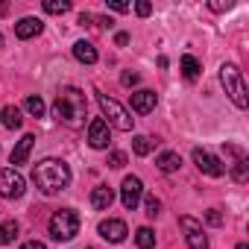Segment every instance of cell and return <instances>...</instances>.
Masks as SVG:
<instances>
[{"instance_id":"4fadbf2b","label":"cell","mask_w":249,"mask_h":249,"mask_svg":"<svg viewBox=\"0 0 249 249\" xmlns=\"http://www.w3.org/2000/svg\"><path fill=\"white\" fill-rule=\"evenodd\" d=\"M41 30H44V24L38 21V18H21L18 24H15V36L18 38H36V36H41Z\"/></svg>"},{"instance_id":"ac0fdd59","label":"cell","mask_w":249,"mask_h":249,"mask_svg":"<svg viewBox=\"0 0 249 249\" xmlns=\"http://www.w3.org/2000/svg\"><path fill=\"white\" fill-rule=\"evenodd\" d=\"M156 164H159L161 173H173V170L182 167V156H179V153H161V156L156 159Z\"/></svg>"},{"instance_id":"44dd1931","label":"cell","mask_w":249,"mask_h":249,"mask_svg":"<svg viewBox=\"0 0 249 249\" xmlns=\"http://www.w3.org/2000/svg\"><path fill=\"white\" fill-rule=\"evenodd\" d=\"M135 240H138L141 249H153V246H156V231H153L150 226H141V229L135 231Z\"/></svg>"},{"instance_id":"7c38bea8","label":"cell","mask_w":249,"mask_h":249,"mask_svg":"<svg viewBox=\"0 0 249 249\" xmlns=\"http://www.w3.org/2000/svg\"><path fill=\"white\" fill-rule=\"evenodd\" d=\"M156 103H159V97H156V91H150V88H141V91L132 94V108H135L138 114H150V111L156 108Z\"/></svg>"},{"instance_id":"9a60e30c","label":"cell","mask_w":249,"mask_h":249,"mask_svg":"<svg viewBox=\"0 0 249 249\" xmlns=\"http://www.w3.org/2000/svg\"><path fill=\"white\" fill-rule=\"evenodd\" d=\"M33 144H36V135H24L21 141H18V147L12 150V164L18 167V164H27V159H30V153H33Z\"/></svg>"},{"instance_id":"3957f363","label":"cell","mask_w":249,"mask_h":249,"mask_svg":"<svg viewBox=\"0 0 249 249\" xmlns=\"http://www.w3.org/2000/svg\"><path fill=\"white\" fill-rule=\"evenodd\" d=\"M220 82H223V88H226L229 100H231L237 108H246V106H249V97H246V82H243V76H240L237 65L226 62V65L220 68Z\"/></svg>"},{"instance_id":"52a82bcc","label":"cell","mask_w":249,"mask_h":249,"mask_svg":"<svg viewBox=\"0 0 249 249\" xmlns=\"http://www.w3.org/2000/svg\"><path fill=\"white\" fill-rule=\"evenodd\" d=\"M141 196H144V185H141L138 176H126V179H123V185H120V202H123V208L135 211L138 202H141Z\"/></svg>"},{"instance_id":"d6a6232c","label":"cell","mask_w":249,"mask_h":249,"mask_svg":"<svg viewBox=\"0 0 249 249\" xmlns=\"http://www.w3.org/2000/svg\"><path fill=\"white\" fill-rule=\"evenodd\" d=\"M211 9L214 12H226V9H231V3H211Z\"/></svg>"},{"instance_id":"7402d4cb","label":"cell","mask_w":249,"mask_h":249,"mask_svg":"<svg viewBox=\"0 0 249 249\" xmlns=\"http://www.w3.org/2000/svg\"><path fill=\"white\" fill-rule=\"evenodd\" d=\"M15 234H18V223H15V220H6V223H0V246L12 243V240H15Z\"/></svg>"},{"instance_id":"5bb4252c","label":"cell","mask_w":249,"mask_h":249,"mask_svg":"<svg viewBox=\"0 0 249 249\" xmlns=\"http://www.w3.org/2000/svg\"><path fill=\"white\" fill-rule=\"evenodd\" d=\"M111 202H114V191H111L108 185H97V188L91 191V205H94L97 211H108Z\"/></svg>"},{"instance_id":"e0dca14e","label":"cell","mask_w":249,"mask_h":249,"mask_svg":"<svg viewBox=\"0 0 249 249\" xmlns=\"http://www.w3.org/2000/svg\"><path fill=\"white\" fill-rule=\"evenodd\" d=\"M73 56L82 62V65H94L97 62V47L91 41H76L73 44Z\"/></svg>"},{"instance_id":"836d02e7","label":"cell","mask_w":249,"mask_h":249,"mask_svg":"<svg viewBox=\"0 0 249 249\" xmlns=\"http://www.w3.org/2000/svg\"><path fill=\"white\" fill-rule=\"evenodd\" d=\"M114 41H117V44L123 47V44H126V41H129V36H126V33H117V36H114Z\"/></svg>"},{"instance_id":"4dcf8cb0","label":"cell","mask_w":249,"mask_h":249,"mask_svg":"<svg viewBox=\"0 0 249 249\" xmlns=\"http://www.w3.org/2000/svg\"><path fill=\"white\" fill-rule=\"evenodd\" d=\"M108 9H114V12H129V3H120V0H108Z\"/></svg>"},{"instance_id":"7a4b0ae2","label":"cell","mask_w":249,"mask_h":249,"mask_svg":"<svg viewBox=\"0 0 249 249\" xmlns=\"http://www.w3.org/2000/svg\"><path fill=\"white\" fill-rule=\"evenodd\" d=\"M33 182H36L38 191L47 194V196H50V194H59V191H65V188L71 185V167H68L62 159H44V161L36 164Z\"/></svg>"},{"instance_id":"6da1fadb","label":"cell","mask_w":249,"mask_h":249,"mask_svg":"<svg viewBox=\"0 0 249 249\" xmlns=\"http://www.w3.org/2000/svg\"><path fill=\"white\" fill-rule=\"evenodd\" d=\"M85 114H88V100H85V94L79 88L68 85V88H62L56 94V100H53V117L59 123L76 129V126L85 123Z\"/></svg>"},{"instance_id":"603a6c76","label":"cell","mask_w":249,"mask_h":249,"mask_svg":"<svg viewBox=\"0 0 249 249\" xmlns=\"http://www.w3.org/2000/svg\"><path fill=\"white\" fill-rule=\"evenodd\" d=\"M182 73H185L188 82H194V79L199 76V62H196L194 56H182Z\"/></svg>"},{"instance_id":"484cf974","label":"cell","mask_w":249,"mask_h":249,"mask_svg":"<svg viewBox=\"0 0 249 249\" xmlns=\"http://www.w3.org/2000/svg\"><path fill=\"white\" fill-rule=\"evenodd\" d=\"M126 164V153H120V150H114V153H108V167H123Z\"/></svg>"},{"instance_id":"83f0119b","label":"cell","mask_w":249,"mask_h":249,"mask_svg":"<svg viewBox=\"0 0 249 249\" xmlns=\"http://www.w3.org/2000/svg\"><path fill=\"white\" fill-rule=\"evenodd\" d=\"M205 223H208V226H223V214H220L217 208H211V211L205 214Z\"/></svg>"},{"instance_id":"ffe728a7","label":"cell","mask_w":249,"mask_h":249,"mask_svg":"<svg viewBox=\"0 0 249 249\" xmlns=\"http://www.w3.org/2000/svg\"><path fill=\"white\" fill-rule=\"evenodd\" d=\"M153 147H156V141H153L150 135H135V138H132V150H135V156H150Z\"/></svg>"},{"instance_id":"9c48e42d","label":"cell","mask_w":249,"mask_h":249,"mask_svg":"<svg viewBox=\"0 0 249 249\" xmlns=\"http://www.w3.org/2000/svg\"><path fill=\"white\" fill-rule=\"evenodd\" d=\"M179 226L185 229V237H188V246H191V249H208V237H205V231H202V223H199V220H194V217L182 214V217H179Z\"/></svg>"},{"instance_id":"d590c367","label":"cell","mask_w":249,"mask_h":249,"mask_svg":"<svg viewBox=\"0 0 249 249\" xmlns=\"http://www.w3.org/2000/svg\"><path fill=\"white\" fill-rule=\"evenodd\" d=\"M237 249H249V246H246V243H237Z\"/></svg>"},{"instance_id":"2e32d148","label":"cell","mask_w":249,"mask_h":249,"mask_svg":"<svg viewBox=\"0 0 249 249\" xmlns=\"http://www.w3.org/2000/svg\"><path fill=\"white\" fill-rule=\"evenodd\" d=\"M0 123H3L6 129H21V123H24L21 108L18 106H3L0 108Z\"/></svg>"},{"instance_id":"5b68a950","label":"cell","mask_w":249,"mask_h":249,"mask_svg":"<svg viewBox=\"0 0 249 249\" xmlns=\"http://www.w3.org/2000/svg\"><path fill=\"white\" fill-rule=\"evenodd\" d=\"M79 234V214L71 208H62L50 217V237L53 240H73Z\"/></svg>"},{"instance_id":"277c9868","label":"cell","mask_w":249,"mask_h":249,"mask_svg":"<svg viewBox=\"0 0 249 249\" xmlns=\"http://www.w3.org/2000/svg\"><path fill=\"white\" fill-rule=\"evenodd\" d=\"M97 103H100L103 117H108V120H106L108 126H114V129H120V132H129V129H132L135 117H132L126 108H123L117 100H111V97H106V94H97Z\"/></svg>"},{"instance_id":"d4e9b609","label":"cell","mask_w":249,"mask_h":249,"mask_svg":"<svg viewBox=\"0 0 249 249\" xmlns=\"http://www.w3.org/2000/svg\"><path fill=\"white\" fill-rule=\"evenodd\" d=\"M68 9H71L68 0H44V12H50V15H65Z\"/></svg>"},{"instance_id":"f546056e","label":"cell","mask_w":249,"mask_h":249,"mask_svg":"<svg viewBox=\"0 0 249 249\" xmlns=\"http://www.w3.org/2000/svg\"><path fill=\"white\" fill-rule=\"evenodd\" d=\"M135 12H138V15H141V18H147V15H150V12H153V6H150V3H147V0H141V3H138V6H135Z\"/></svg>"},{"instance_id":"8fae6325","label":"cell","mask_w":249,"mask_h":249,"mask_svg":"<svg viewBox=\"0 0 249 249\" xmlns=\"http://www.w3.org/2000/svg\"><path fill=\"white\" fill-rule=\"evenodd\" d=\"M108 141H111V135H108V123H106L103 117H94V120L88 123V144H91L94 150H106Z\"/></svg>"},{"instance_id":"e575fe53","label":"cell","mask_w":249,"mask_h":249,"mask_svg":"<svg viewBox=\"0 0 249 249\" xmlns=\"http://www.w3.org/2000/svg\"><path fill=\"white\" fill-rule=\"evenodd\" d=\"M0 15H6V6H3V3H0Z\"/></svg>"},{"instance_id":"f1b7e54d","label":"cell","mask_w":249,"mask_h":249,"mask_svg":"<svg viewBox=\"0 0 249 249\" xmlns=\"http://www.w3.org/2000/svg\"><path fill=\"white\" fill-rule=\"evenodd\" d=\"M120 82L126 85V88H132V85H138V73H135V71H126V73L120 76Z\"/></svg>"},{"instance_id":"cb8c5ba5","label":"cell","mask_w":249,"mask_h":249,"mask_svg":"<svg viewBox=\"0 0 249 249\" xmlns=\"http://www.w3.org/2000/svg\"><path fill=\"white\" fill-rule=\"evenodd\" d=\"M24 108H27L33 117H44V108H47V106H44V100H41V97L30 94V97H27V103H24Z\"/></svg>"},{"instance_id":"8992f818","label":"cell","mask_w":249,"mask_h":249,"mask_svg":"<svg viewBox=\"0 0 249 249\" xmlns=\"http://www.w3.org/2000/svg\"><path fill=\"white\" fill-rule=\"evenodd\" d=\"M24 191H27V182H24V176L15 167H3V170H0V196L18 199V196H24Z\"/></svg>"},{"instance_id":"ba28073f","label":"cell","mask_w":249,"mask_h":249,"mask_svg":"<svg viewBox=\"0 0 249 249\" xmlns=\"http://www.w3.org/2000/svg\"><path fill=\"white\" fill-rule=\"evenodd\" d=\"M194 164L199 167V173H205V176H211V179H220L223 173H226V164L217 159V156H211L208 150H194Z\"/></svg>"},{"instance_id":"d6986e66","label":"cell","mask_w":249,"mask_h":249,"mask_svg":"<svg viewBox=\"0 0 249 249\" xmlns=\"http://www.w3.org/2000/svg\"><path fill=\"white\" fill-rule=\"evenodd\" d=\"M226 170H231V179L240 182V185L249 179V161H246V159H237L234 164H226Z\"/></svg>"},{"instance_id":"4316f807","label":"cell","mask_w":249,"mask_h":249,"mask_svg":"<svg viewBox=\"0 0 249 249\" xmlns=\"http://www.w3.org/2000/svg\"><path fill=\"white\" fill-rule=\"evenodd\" d=\"M144 208H147V217H156L159 208H161V202H159L156 196H147V199H144Z\"/></svg>"},{"instance_id":"30bf717a","label":"cell","mask_w":249,"mask_h":249,"mask_svg":"<svg viewBox=\"0 0 249 249\" xmlns=\"http://www.w3.org/2000/svg\"><path fill=\"white\" fill-rule=\"evenodd\" d=\"M97 231H100V237L108 240V243H123V240H126V234H129L126 223H123V220H114V217L103 220V223L97 226Z\"/></svg>"},{"instance_id":"1f68e13d","label":"cell","mask_w":249,"mask_h":249,"mask_svg":"<svg viewBox=\"0 0 249 249\" xmlns=\"http://www.w3.org/2000/svg\"><path fill=\"white\" fill-rule=\"evenodd\" d=\"M21 249H47V246H44L41 240H27V243H24Z\"/></svg>"},{"instance_id":"8d00e7d4","label":"cell","mask_w":249,"mask_h":249,"mask_svg":"<svg viewBox=\"0 0 249 249\" xmlns=\"http://www.w3.org/2000/svg\"><path fill=\"white\" fill-rule=\"evenodd\" d=\"M0 47H3V36H0Z\"/></svg>"}]
</instances>
